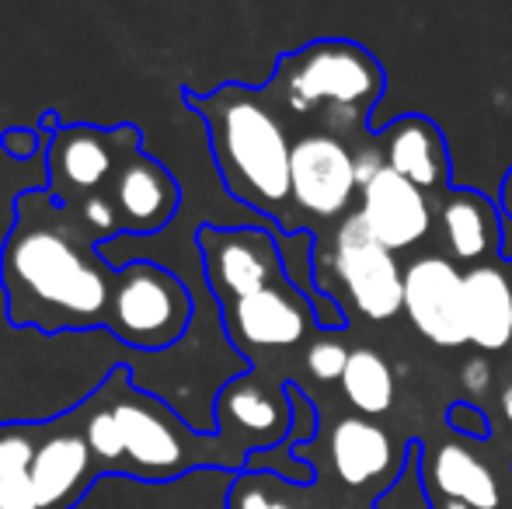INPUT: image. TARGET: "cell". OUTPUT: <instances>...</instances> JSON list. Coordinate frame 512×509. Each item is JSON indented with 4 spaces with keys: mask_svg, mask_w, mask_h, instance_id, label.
<instances>
[{
    "mask_svg": "<svg viewBox=\"0 0 512 509\" xmlns=\"http://www.w3.org/2000/svg\"><path fill=\"white\" fill-rule=\"evenodd\" d=\"M387 74L366 46L349 39H321L283 56L265 95H276L290 112L335 109L363 116L384 98Z\"/></svg>",
    "mask_w": 512,
    "mask_h": 509,
    "instance_id": "4",
    "label": "cell"
},
{
    "mask_svg": "<svg viewBox=\"0 0 512 509\" xmlns=\"http://www.w3.org/2000/svg\"><path fill=\"white\" fill-rule=\"evenodd\" d=\"M35 147H39V140L32 129H7L4 133V150L11 157H32Z\"/></svg>",
    "mask_w": 512,
    "mask_h": 509,
    "instance_id": "31",
    "label": "cell"
},
{
    "mask_svg": "<svg viewBox=\"0 0 512 509\" xmlns=\"http://www.w3.org/2000/svg\"><path fill=\"white\" fill-rule=\"evenodd\" d=\"M136 154H140L136 126H60L49 136L46 150L49 196L63 210H77L84 199L112 192L115 178Z\"/></svg>",
    "mask_w": 512,
    "mask_h": 509,
    "instance_id": "6",
    "label": "cell"
},
{
    "mask_svg": "<svg viewBox=\"0 0 512 509\" xmlns=\"http://www.w3.org/2000/svg\"><path fill=\"white\" fill-rule=\"evenodd\" d=\"M95 394L119 422L122 447H126V475L168 482L199 464H213L220 450H230L216 433H192L154 394L136 391L122 367H115Z\"/></svg>",
    "mask_w": 512,
    "mask_h": 509,
    "instance_id": "3",
    "label": "cell"
},
{
    "mask_svg": "<svg viewBox=\"0 0 512 509\" xmlns=\"http://www.w3.org/2000/svg\"><path fill=\"white\" fill-rule=\"evenodd\" d=\"M429 478L450 506L464 509H499L502 489L495 471L464 443H439L429 461Z\"/></svg>",
    "mask_w": 512,
    "mask_h": 509,
    "instance_id": "20",
    "label": "cell"
},
{
    "mask_svg": "<svg viewBox=\"0 0 512 509\" xmlns=\"http://www.w3.org/2000/svg\"><path fill=\"white\" fill-rule=\"evenodd\" d=\"M359 217H363L366 231L391 252L415 248L432 227L425 192L391 168H384L366 189H359Z\"/></svg>",
    "mask_w": 512,
    "mask_h": 509,
    "instance_id": "13",
    "label": "cell"
},
{
    "mask_svg": "<svg viewBox=\"0 0 512 509\" xmlns=\"http://www.w3.org/2000/svg\"><path fill=\"white\" fill-rule=\"evenodd\" d=\"M112 203L119 213L122 234H154L171 224L178 203H182V189L164 164H157L140 150L115 178Z\"/></svg>",
    "mask_w": 512,
    "mask_h": 509,
    "instance_id": "15",
    "label": "cell"
},
{
    "mask_svg": "<svg viewBox=\"0 0 512 509\" xmlns=\"http://www.w3.org/2000/svg\"><path fill=\"white\" fill-rule=\"evenodd\" d=\"M331 265L342 279L352 307L370 321H387L405 311V272L398 269V258L384 248L370 231L363 217L352 213L331 241Z\"/></svg>",
    "mask_w": 512,
    "mask_h": 509,
    "instance_id": "8",
    "label": "cell"
},
{
    "mask_svg": "<svg viewBox=\"0 0 512 509\" xmlns=\"http://www.w3.org/2000/svg\"><path fill=\"white\" fill-rule=\"evenodd\" d=\"M460 387H464L467 394H485L488 387H492V363H488L485 356L464 360V367H460Z\"/></svg>",
    "mask_w": 512,
    "mask_h": 509,
    "instance_id": "29",
    "label": "cell"
},
{
    "mask_svg": "<svg viewBox=\"0 0 512 509\" xmlns=\"http://www.w3.org/2000/svg\"><path fill=\"white\" fill-rule=\"evenodd\" d=\"M95 245V234L74 210H63L49 189L21 192L0 248L11 325L49 335L105 325L115 269H108Z\"/></svg>",
    "mask_w": 512,
    "mask_h": 509,
    "instance_id": "1",
    "label": "cell"
},
{
    "mask_svg": "<svg viewBox=\"0 0 512 509\" xmlns=\"http://www.w3.org/2000/svg\"><path fill=\"white\" fill-rule=\"evenodd\" d=\"M185 102L206 119L209 147H213L216 168H220L230 196L286 227L283 210L286 203H293V143L286 140L283 123L265 102V91H251L244 84H223L209 95L185 91Z\"/></svg>",
    "mask_w": 512,
    "mask_h": 509,
    "instance_id": "2",
    "label": "cell"
},
{
    "mask_svg": "<svg viewBox=\"0 0 512 509\" xmlns=\"http://www.w3.org/2000/svg\"><path fill=\"white\" fill-rule=\"evenodd\" d=\"M95 478L98 468L88 440L81 426L70 429L67 422L56 426L46 440H39L32 468H28V482H32L39 509H70Z\"/></svg>",
    "mask_w": 512,
    "mask_h": 509,
    "instance_id": "14",
    "label": "cell"
},
{
    "mask_svg": "<svg viewBox=\"0 0 512 509\" xmlns=\"http://www.w3.org/2000/svg\"><path fill=\"white\" fill-rule=\"evenodd\" d=\"M328 450L338 482L349 485V489H363V485L387 478L394 468H405V454L394 450L387 429L377 426L373 419H359V415L335 422Z\"/></svg>",
    "mask_w": 512,
    "mask_h": 509,
    "instance_id": "17",
    "label": "cell"
},
{
    "mask_svg": "<svg viewBox=\"0 0 512 509\" xmlns=\"http://www.w3.org/2000/svg\"><path fill=\"white\" fill-rule=\"evenodd\" d=\"M405 314L422 339L439 349L467 346L464 272L439 255H422L405 269Z\"/></svg>",
    "mask_w": 512,
    "mask_h": 509,
    "instance_id": "10",
    "label": "cell"
},
{
    "mask_svg": "<svg viewBox=\"0 0 512 509\" xmlns=\"http://www.w3.org/2000/svg\"><path fill=\"white\" fill-rule=\"evenodd\" d=\"M446 429H453L464 440H488L492 436V422H488V412L474 401H453L443 415Z\"/></svg>",
    "mask_w": 512,
    "mask_h": 509,
    "instance_id": "27",
    "label": "cell"
},
{
    "mask_svg": "<svg viewBox=\"0 0 512 509\" xmlns=\"http://www.w3.org/2000/svg\"><path fill=\"white\" fill-rule=\"evenodd\" d=\"M499 408H502V415L512 422V381L502 387V394H499Z\"/></svg>",
    "mask_w": 512,
    "mask_h": 509,
    "instance_id": "34",
    "label": "cell"
},
{
    "mask_svg": "<svg viewBox=\"0 0 512 509\" xmlns=\"http://www.w3.org/2000/svg\"><path fill=\"white\" fill-rule=\"evenodd\" d=\"M352 349H345V342L338 339V332H324L321 339L310 342L307 349V370L317 381H342L345 367H349Z\"/></svg>",
    "mask_w": 512,
    "mask_h": 509,
    "instance_id": "25",
    "label": "cell"
},
{
    "mask_svg": "<svg viewBox=\"0 0 512 509\" xmlns=\"http://www.w3.org/2000/svg\"><path fill=\"white\" fill-rule=\"evenodd\" d=\"M499 210L506 213V217H512V168L506 171V178H502V185H499Z\"/></svg>",
    "mask_w": 512,
    "mask_h": 509,
    "instance_id": "32",
    "label": "cell"
},
{
    "mask_svg": "<svg viewBox=\"0 0 512 509\" xmlns=\"http://www.w3.org/2000/svg\"><path fill=\"white\" fill-rule=\"evenodd\" d=\"M0 509H39L28 475H14L0 482Z\"/></svg>",
    "mask_w": 512,
    "mask_h": 509,
    "instance_id": "28",
    "label": "cell"
},
{
    "mask_svg": "<svg viewBox=\"0 0 512 509\" xmlns=\"http://www.w3.org/2000/svg\"><path fill=\"white\" fill-rule=\"evenodd\" d=\"M77 415H81V433L91 447L98 475H126V447H122L119 422L108 412L105 401L95 394L91 401H84Z\"/></svg>",
    "mask_w": 512,
    "mask_h": 509,
    "instance_id": "22",
    "label": "cell"
},
{
    "mask_svg": "<svg viewBox=\"0 0 512 509\" xmlns=\"http://www.w3.org/2000/svg\"><path fill=\"white\" fill-rule=\"evenodd\" d=\"M203 252L209 290L223 307L244 297L269 290V286L290 279L283 265L279 241L262 227H216L203 224L196 234Z\"/></svg>",
    "mask_w": 512,
    "mask_h": 509,
    "instance_id": "7",
    "label": "cell"
},
{
    "mask_svg": "<svg viewBox=\"0 0 512 509\" xmlns=\"http://www.w3.org/2000/svg\"><path fill=\"white\" fill-rule=\"evenodd\" d=\"M446 245L460 262L485 265L488 255L502 248V210L478 189H450L439 206Z\"/></svg>",
    "mask_w": 512,
    "mask_h": 509,
    "instance_id": "18",
    "label": "cell"
},
{
    "mask_svg": "<svg viewBox=\"0 0 512 509\" xmlns=\"http://www.w3.org/2000/svg\"><path fill=\"white\" fill-rule=\"evenodd\" d=\"M216 422L220 440L241 457L248 450H276L293 426L290 391H279L255 377H237L216 398Z\"/></svg>",
    "mask_w": 512,
    "mask_h": 509,
    "instance_id": "12",
    "label": "cell"
},
{
    "mask_svg": "<svg viewBox=\"0 0 512 509\" xmlns=\"http://www.w3.org/2000/svg\"><path fill=\"white\" fill-rule=\"evenodd\" d=\"M384 168H387V157L380 154L377 147L359 150V154H356V182H359V189H366V185H370Z\"/></svg>",
    "mask_w": 512,
    "mask_h": 509,
    "instance_id": "30",
    "label": "cell"
},
{
    "mask_svg": "<svg viewBox=\"0 0 512 509\" xmlns=\"http://www.w3.org/2000/svg\"><path fill=\"white\" fill-rule=\"evenodd\" d=\"M377 140L384 143L387 168L408 178L422 192L443 189L450 182V154L439 126L425 116H401L391 126L377 129Z\"/></svg>",
    "mask_w": 512,
    "mask_h": 509,
    "instance_id": "16",
    "label": "cell"
},
{
    "mask_svg": "<svg viewBox=\"0 0 512 509\" xmlns=\"http://www.w3.org/2000/svg\"><path fill=\"white\" fill-rule=\"evenodd\" d=\"M192 321V293L175 272L154 262H129L115 269V290L105 328L133 349H168Z\"/></svg>",
    "mask_w": 512,
    "mask_h": 509,
    "instance_id": "5",
    "label": "cell"
},
{
    "mask_svg": "<svg viewBox=\"0 0 512 509\" xmlns=\"http://www.w3.org/2000/svg\"><path fill=\"white\" fill-rule=\"evenodd\" d=\"M467 346L499 353L512 342V283L499 265H474L464 272Z\"/></svg>",
    "mask_w": 512,
    "mask_h": 509,
    "instance_id": "19",
    "label": "cell"
},
{
    "mask_svg": "<svg viewBox=\"0 0 512 509\" xmlns=\"http://www.w3.org/2000/svg\"><path fill=\"white\" fill-rule=\"evenodd\" d=\"M223 325L241 349H293L317 325V314L310 311L307 293L293 286V279H283L255 297L223 307Z\"/></svg>",
    "mask_w": 512,
    "mask_h": 509,
    "instance_id": "11",
    "label": "cell"
},
{
    "mask_svg": "<svg viewBox=\"0 0 512 509\" xmlns=\"http://www.w3.org/2000/svg\"><path fill=\"white\" fill-rule=\"evenodd\" d=\"M227 509H293L290 499L276 496L262 475H241L230 489Z\"/></svg>",
    "mask_w": 512,
    "mask_h": 509,
    "instance_id": "26",
    "label": "cell"
},
{
    "mask_svg": "<svg viewBox=\"0 0 512 509\" xmlns=\"http://www.w3.org/2000/svg\"><path fill=\"white\" fill-rule=\"evenodd\" d=\"M499 258L512 262V217L502 213V248H499Z\"/></svg>",
    "mask_w": 512,
    "mask_h": 509,
    "instance_id": "33",
    "label": "cell"
},
{
    "mask_svg": "<svg viewBox=\"0 0 512 509\" xmlns=\"http://www.w3.org/2000/svg\"><path fill=\"white\" fill-rule=\"evenodd\" d=\"M377 509H432V492L425 485V457L422 447L415 440L405 447V468L398 471V478L384 485V492L377 496Z\"/></svg>",
    "mask_w": 512,
    "mask_h": 509,
    "instance_id": "23",
    "label": "cell"
},
{
    "mask_svg": "<svg viewBox=\"0 0 512 509\" xmlns=\"http://www.w3.org/2000/svg\"><path fill=\"white\" fill-rule=\"evenodd\" d=\"M342 391L349 405L363 415H384L394 405V370L377 349H352L349 367L342 374Z\"/></svg>",
    "mask_w": 512,
    "mask_h": 509,
    "instance_id": "21",
    "label": "cell"
},
{
    "mask_svg": "<svg viewBox=\"0 0 512 509\" xmlns=\"http://www.w3.org/2000/svg\"><path fill=\"white\" fill-rule=\"evenodd\" d=\"M35 450H39L35 429L0 426V482L14 475H28Z\"/></svg>",
    "mask_w": 512,
    "mask_h": 509,
    "instance_id": "24",
    "label": "cell"
},
{
    "mask_svg": "<svg viewBox=\"0 0 512 509\" xmlns=\"http://www.w3.org/2000/svg\"><path fill=\"white\" fill-rule=\"evenodd\" d=\"M356 154L328 133H307L293 140L290 199L317 220L342 217L356 196Z\"/></svg>",
    "mask_w": 512,
    "mask_h": 509,
    "instance_id": "9",
    "label": "cell"
}]
</instances>
